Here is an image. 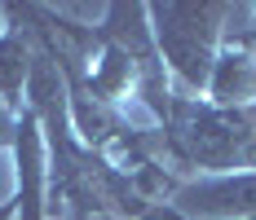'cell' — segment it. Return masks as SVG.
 Here are the masks:
<instances>
[{
  "mask_svg": "<svg viewBox=\"0 0 256 220\" xmlns=\"http://www.w3.org/2000/svg\"><path fill=\"white\" fill-rule=\"evenodd\" d=\"M146 9H150L154 53L168 62L177 84L190 93L208 88L212 66L221 57L216 44H221V26L230 18V4H221V0H168V4H146Z\"/></svg>",
  "mask_w": 256,
  "mask_h": 220,
  "instance_id": "1",
  "label": "cell"
},
{
  "mask_svg": "<svg viewBox=\"0 0 256 220\" xmlns=\"http://www.w3.org/2000/svg\"><path fill=\"white\" fill-rule=\"evenodd\" d=\"M168 207L181 220H256V168L181 181Z\"/></svg>",
  "mask_w": 256,
  "mask_h": 220,
  "instance_id": "2",
  "label": "cell"
},
{
  "mask_svg": "<svg viewBox=\"0 0 256 220\" xmlns=\"http://www.w3.org/2000/svg\"><path fill=\"white\" fill-rule=\"evenodd\" d=\"M14 163H18V220H44V132L31 110H18L14 128Z\"/></svg>",
  "mask_w": 256,
  "mask_h": 220,
  "instance_id": "3",
  "label": "cell"
},
{
  "mask_svg": "<svg viewBox=\"0 0 256 220\" xmlns=\"http://www.w3.org/2000/svg\"><path fill=\"white\" fill-rule=\"evenodd\" d=\"M31 62H36V49H31V35L22 26H4L0 31V101L18 115L22 110V93L26 79H31Z\"/></svg>",
  "mask_w": 256,
  "mask_h": 220,
  "instance_id": "4",
  "label": "cell"
},
{
  "mask_svg": "<svg viewBox=\"0 0 256 220\" xmlns=\"http://www.w3.org/2000/svg\"><path fill=\"white\" fill-rule=\"evenodd\" d=\"M208 97H212V106H238V101L256 97V62L243 49H226L212 66Z\"/></svg>",
  "mask_w": 256,
  "mask_h": 220,
  "instance_id": "5",
  "label": "cell"
},
{
  "mask_svg": "<svg viewBox=\"0 0 256 220\" xmlns=\"http://www.w3.org/2000/svg\"><path fill=\"white\" fill-rule=\"evenodd\" d=\"M14 128H18V115L0 101V150H9L14 146Z\"/></svg>",
  "mask_w": 256,
  "mask_h": 220,
  "instance_id": "6",
  "label": "cell"
},
{
  "mask_svg": "<svg viewBox=\"0 0 256 220\" xmlns=\"http://www.w3.org/2000/svg\"><path fill=\"white\" fill-rule=\"evenodd\" d=\"M0 220H18V203H14V198L0 203Z\"/></svg>",
  "mask_w": 256,
  "mask_h": 220,
  "instance_id": "7",
  "label": "cell"
},
{
  "mask_svg": "<svg viewBox=\"0 0 256 220\" xmlns=\"http://www.w3.org/2000/svg\"><path fill=\"white\" fill-rule=\"evenodd\" d=\"M0 18H4V13H0Z\"/></svg>",
  "mask_w": 256,
  "mask_h": 220,
  "instance_id": "8",
  "label": "cell"
}]
</instances>
